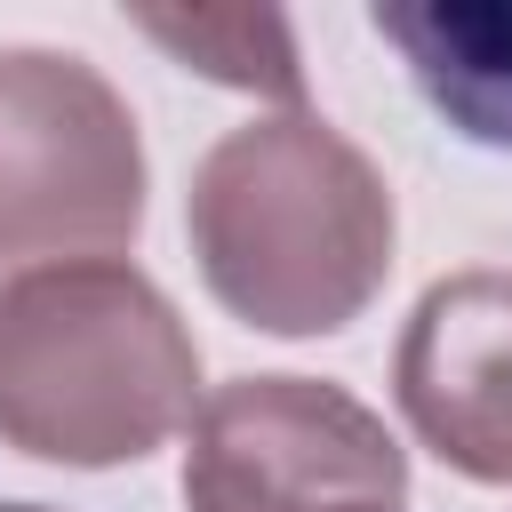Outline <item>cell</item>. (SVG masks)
I'll return each mask as SVG.
<instances>
[{
    "instance_id": "obj_3",
    "label": "cell",
    "mask_w": 512,
    "mask_h": 512,
    "mask_svg": "<svg viewBox=\"0 0 512 512\" xmlns=\"http://www.w3.org/2000/svg\"><path fill=\"white\" fill-rule=\"evenodd\" d=\"M144 232V136L72 48H0V296L32 272L112 264Z\"/></svg>"
},
{
    "instance_id": "obj_9",
    "label": "cell",
    "mask_w": 512,
    "mask_h": 512,
    "mask_svg": "<svg viewBox=\"0 0 512 512\" xmlns=\"http://www.w3.org/2000/svg\"><path fill=\"white\" fill-rule=\"evenodd\" d=\"M360 512H376V504H360Z\"/></svg>"
},
{
    "instance_id": "obj_6",
    "label": "cell",
    "mask_w": 512,
    "mask_h": 512,
    "mask_svg": "<svg viewBox=\"0 0 512 512\" xmlns=\"http://www.w3.org/2000/svg\"><path fill=\"white\" fill-rule=\"evenodd\" d=\"M368 24L464 144L512 152V0H376Z\"/></svg>"
},
{
    "instance_id": "obj_2",
    "label": "cell",
    "mask_w": 512,
    "mask_h": 512,
    "mask_svg": "<svg viewBox=\"0 0 512 512\" xmlns=\"http://www.w3.org/2000/svg\"><path fill=\"white\" fill-rule=\"evenodd\" d=\"M200 344L128 256L0 296V448L64 472L144 464L200 416Z\"/></svg>"
},
{
    "instance_id": "obj_1",
    "label": "cell",
    "mask_w": 512,
    "mask_h": 512,
    "mask_svg": "<svg viewBox=\"0 0 512 512\" xmlns=\"http://www.w3.org/2000/svg\"><path fill=\"white\" fill-rule=\"evenodd\" d=\"M184 240L208 296L256 336H336L392 280V184L384 168L304 112H256L224 128L184 184Z\"/></svg>"
},
{
    "instance_id": "obj_7",
    "label": "cell",
    "mask_w": 512,
    "mask_h": 512,
    "mask_svg": "<svg viewBox=\"0 0 512 512\" xmlns=\"http://www.w3.org/2000/svg\"><path fill=\"white\" fill-rule=\"evenodd\" d=\"M152 48H168L184 72L240 88L272 112H304V64H296V32L272 8H136L128 16Z\"/></svg>"
},
{
    "instance_id": "obj_5",
    "label": "cell",
    "mask_w": 512,
    "mask_h": 512,
    "mask_svg": "<svg viewBox=\"0 0 512 512\" xmlns=\"http://www.w3.org/2000/svg\"><path fill=\"white\" fill-rule=\"evenodd\" d=\"M392 400L408 432L472 488H512V272H448L416 296Z\"/></svg>"
},
{
    "instance_id": "obj_4",
    "label": "cell",
    "mask_w": 512,
    "mask_h": 512,
    "mask_svg": "<svg viewBox=\"0 0 512 512\" xmlns=\"http://www.w3.org/2000/svg\"><path fill=\"white\" fill-rule=\"evenodd\" d=\"M400 512L408 448L320 376H232L184 432V512Z\"/></svg>"
},
{
    "instance_id": "obj_8",
    "label": "cell",
    "mask_w": 512,
    "mask_h": 512,
    "mask_svg": "<svg viewBox=\"0 0 512 512\" xmlns=\"http://www.w3.org/2000/svg\"><path fill=\"white\" fill-rule=\"evenodd\" d=\"M0 512H48V504H0Z\"/></svg>"
}]
</instances>
